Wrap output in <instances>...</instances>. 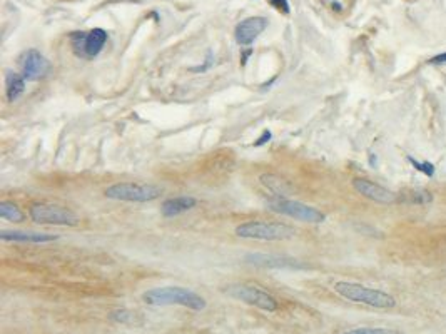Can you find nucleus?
I'll return each instance as SVG.
<instances>
[{
    "mask_svg": "<svg viewBox=\"0 0 446 334\" xmlns=\"http://www.w3.org/2000/svg\"><path fill=\"white\" fill-rule=\"evenodd\" d=\"M162 189L154 184H140V182H119L109 186L104 196L112 201L124 202H152L159 199Z\"/></svg>",
    "mask_w": 446,
    "mask_h": 334,
    "instance_id": "4",
    "label": "nucleus"
},
{
    "mask_svg": "<svg viewBox=\"0 0 446 334\" xmlns=\"http://www.w3.org/2000/svg\"><path fill=\"white\" fill-rule=\"evenodd\" d=\"M267 29V19L249 17L236 25L234 37L239 45H251Z\"/></svg>",
    "mask_w": 446,
    "mask_h": 334,
    "instance_id": "11",
    "label": "nucleus"
},
{
    "mask_svg": "<svg viewBox=\"0 0 446 334\" xmlns=\"http://www.w3.org/2000/svg\"><path fill=\"white\" fill-rule=\"evenodd\" d=\"M353 189L358 192V194L366 197V199L378 202V204H391V202L396 201L395 192H391L390 189H386V187H383L368 179H354Z\"/></svg>",
    "mask_w": 446,
    "mask_h": 334,
    "instance_id": "10",
    "label": "nucleus"
},
{
    "mask_svg": "<svg viewBox=\"0 0 446 334\" xmlns=\"http://www.w3.org/2000/svg\"><path fill=\"white\" fill-rule=\"evenodd\" d=\"M236 236L253 241H287L296 236V229L284 222L248 221L236 227Z\"/></svg>",
    "mask_w": 446,
    "mask_h": 334,
    "instance_id": "3",
    "label": "nucleus"
},
{
    "mask_svg": "<svg viewBox=\"0 0 446 334\" xmlns=\"http://www.w3.org/2000/svg\"><path fill=\"white\" fill-rule=\"evenodd\" d=\"M0 217L10 222H22L25 221V214L20 211V207L14 202L2 201L0 202Z\"/></svg>",
    "mask_w": 446,
    "mask_h": 334,
    "instance_id": "16",
    "label": "nucleus"
},
{
    "mask_svg": "<svg viewBox=\"0 0 446 334\" xmlns=\"http://www.w3.org/2000/svg\"><path fill=\"white\" fill-rule=\"evenodd\" d=\"M259 181H261V184L264 186L269 192H272L276 197L286 199L287 196L292 194V186L286 179H282V177L276 176V174H262L259 177Z\"/></svg>",
    "mask_w": 446,
    "mask_h": 334,
    "instance_id": "14",
    "label": "nucleus"
},
{
    "mask_svg": "<svg viewBox=\"0 0 446 334\" xmlns=\"http://www.w3.org/2000/svg\"><path fill=\"white\" fill-rule=\"evenodd\" d=\"M25 91V79L24 75H19L15 72L5 74V96L9 102H14L22 96Z\"/></svg>",
    "mask_w": 446,
    "mask_h": 334,
    "instance_id": "15",
    "label": "nucleus"
},
{
    "mask_svg": "<svg viewBox=\"0 0 446 334\" xmlns=\"http://www.w3.org/2000/svg\"><path fill=\"white\" fill-rule=\"evenodd\" d=\"M334 291L351 302H358V304L376 307V309H391V307L396 306V299L391 294H388V292L380 291V289L366 288V286H363V284L348 283V281H338V283L334 284Z\"/></svg>",
    "mask_w": 446,
    "mask_h": 334,
    "instance_id": "2",
    "label": "nucleus"
},
{
    "mask_svg": "<svg viewBox=\"0 0 446 334\" xmlns=\"http://www.w3.org/2000/svg\"><path fill=\"white\" fill-rule=\"evenodd\" d=\"M408 160L411 162V165L414 167V169L419 171V172H423L424 176H428V177H433L434 176V165L431 162H418V160L413 159L411 155L408 157Z\"/></svg>",
    "mask_w": 446,
    "mask_h": 334,
    "instance_id": "18",
    "label": "nucleus"
},
{
    "mask_svg": "<svg viewBox=\"0 0 446 334\" xmlns=\"http://www.w3.org/2000/svg\"><path fill=\"white\" fill-rule=\"evenodd\" d=\"M196 204H197V201L189 196L171 197V199H166L164 202H162L161 212L164 217H176V216H179V214L191 211L192 207H196Z\"/></svg>",
    "mask_w": 446,
    "mask_h": 334,
    "instance_id": "13",
    "label": "nucleus"
},
{
    "mask_svg": "<svg viewBox=\"0 0 446 334\" xmlns=\"http://www.w3.org/2000/svg\"><path fill=\"white\" fill-rule=\"evenodd\" d=\"M144 302L151 306H182L192 311L206 309L204 297L196 294L191 289L179 288V286H166V288H154L142 294Z\"/></svg>",
    "mask_w": 446,
    "mask_h": 334,
    "instance_id": "1",
    "label": "nucleus"
},
{
    "mask_svg": "<svg viewBox=\"0 0 446 334\" xmlns=\"http://www.w3.org/2000/svg\"><path fill=\"white\" fill-rule=\"evenodd\" d=\"M428 64H433V65H438V64H446V52H444V54H439V55H434V57H431V59L428 60Z\"/></svg>",
    "mask_w": 446,
    "mask_h": 334,
    "instance_id": "20",
    "label": "nucleus"
},
{
    "mask_svg": "<svg viewBox=\"0 0 446 334\" xmlns=\"http://www.w3.org/2000/svg\"><path fill=\"white\" fill-rule=\"evenodd\" d=\"M20 69H22V75L25 80H40L49 72L50 62L39 50L30 49L20 59Z\"/></svg>",
    "mask_w": 446,
    "mask_h": 334,
    "instance_id": "9",
    "label": "nucleus"
},
{
    "mask_svg": "<svg viewBox=\"0 0 446 334\" xmlns=\"http://www.w3.org/2000/svg\"><path fill=\"white\" fill-rule=\"evenodd\" d=\"M107 42V32L104 29H92L89 32H74L70 35V45L76 55L82 59H94L101 54Z\"/></svg>",
    "mask_w": 446,
    "mask_h": 334,
    "instance_id": "8",
    "label": "nucleus"
},
{
    "mask_svg": "<svg viewBox=\"0 0 446 334\" xmlns=\"http://www.w3.org/2000/svg\"><path fill=\"white\" fill-rule=\"evenodd\" d=\"M226 294L234 297L238 301H243L246 304L259 307L262 311L274 312L277 311V301L266 291H262L256 286L249 284H231L226 288Z\"/></svg>",
    "mask_w": 446,
    "mask_h": 334,
    "instance_id": "7",
    "label": "nucleus"
},
{
    "mask_svg": "<svg viewBox=\"0 0 446 334\" xmlns=\"http://www.w3.org/2000/svg\"><path fill=\"white\" fill-rule=\"evenodd\" d=\"M29 216L34 222L47 226H69L74 227L81 224L79 216L67 207L49 204V202H35L29 207Z\"/></svg>",
    "mask_w": 446,
    "mask_h": 334,
    "instance_id": "5",
    "label": "nucleus"
},
{
    "mask_svg": "<svg viewBox=\"0 0 446 334\" xmlns=\"http://www.w3.org/2000/svg\"><path fill=\"white\" fill-rule=\"evenodd\" d=\"M267 2H269L272 7H274L277 12H281V14H289V2H287V0H267Z\"/></svg>",
    "mask_w": 446,
    "mask_h": 334,
    "instance_id": "19",
    "label": "nucleus"
},
{
    "mask_svg": "<svg viewBox=\"0 0 446 334\" xmlns=\"http://www.w3.org/2000/svg\"><path fill=\"white\" fill-rule=\"evenodd\" d=\"M0 239L5 242H32V244H42V242H52L55 241L57 236L45 232H27V231H2Z\"/></svg>",
    "mask_w": 446,
    "mask_h": 334,
    "instance_id": "12",
    "label": "nucleus"
},
{
    "mask_svg": "<svg viewBox=\"0 0 446 334\" xmlns=\"http://www.w3.org/2000/svg\"><path fill=\"white\" fill-rule=\"evenodd\" d=\"M269 139H271V132H267V130H266V132H264V134H262V137H261V139H259V140H258V142H256L254 145H262V144H266V142H267V140H269Z\"/></svg>",
    "mask_w": 446,
    "mask_h": 334,
    "instance_id": "21",
    "label": "nucleus"
},
{
    "mask_svg": "<svg viewBox=\"0 0 446 334\" xmlns=\"http://www.w3.org/2000/svg\"><path fill=\"white\" fill-rule=\"evenodd\" d=\"M341 334H398V332L385 329V327H356V329H349Z\"/></svg>",
    "mask_w": 446,
    "mask_h": 334,
    "instance_id": "17",
    "label": "nucleus"
},
{
    "mask_svg": "<svg viewBox=\"0 0 446 334\" xmlns=\"http://www.w3.org/2000/svg\"><path fill=\"white\" fill-rule=\"evenodd\" d=\"M269 209L274 212L282 214V216L298 219V221H303V222L319 224V222H324V219H326V216L316 207L308 206L299 201L282 199V197H276V199L269 201Z\"/></svg>",
    "mask_w": 446,
    "mask_h": 334,
    "instance_id": "6",
    "label": "nucleus"
}]
</instances>
